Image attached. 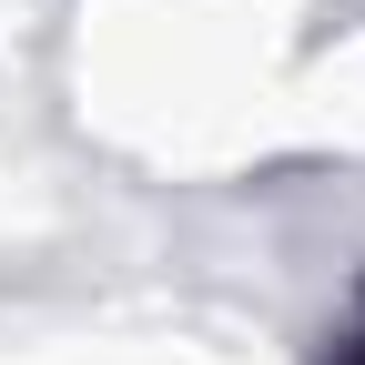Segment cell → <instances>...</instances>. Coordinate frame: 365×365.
<instances>
[{"mask_svg": "<svg viewBox=\"0 0 365 365\" xmlns=\"http://www.w3.org/2000/svg\"><path fill=\"white\" fill-rule=\"evenodd\" d=\"M335 365H365V335H345V355H335Z\"/></svg>", "mask_w": 365, "mask_h": 365, "instance_id": "obj_1", "label": "cell"}]
</instances>
